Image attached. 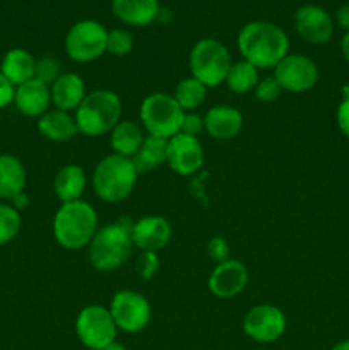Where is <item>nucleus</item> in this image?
<instances>
[{
    "mask_svg": "<svg viewBox=\"0 0 349 350\" xmlns=\"http://www.w3.org/2000/svg\"><path fill=\"white\" fill-rule=\"evenodd\" d=\"M38 130L44 139L51 142H65L77 135L79 129L74 116L68 115L62 109H48L43 116L38 120Z\"/></svg>",
    "mask_w": 349,
    "mask_h": 350,
    "instance_id": "obj_21",
    "label": "nucleus"
},
{
    "mask_svg": "<svg viewBox=\"0 0 349 350\" xmlns=\"http://www.w3.org/2000/svg\"><path fill=\"white\" fill-rule=\"evenodd\" d=\"M205 132L218 140L235 139L243 126V115L233 106H214L204 116Z\"/></svg>",
    "mask_w": 349,
    "mask_h": 350,
    "instance_id": "obj_18",
    "label": "nucleus"
},
{
    "mask_svg": "<svg viewBox=\"0 0 349 350\" xmlns=\"http://www.w3.org/2000/svg\"><path fill=\"white\" fill-rule=\"evenodd\" d=\"M108 31L96 21H79L68 29L65 36V51L68 57L79 64L96 60L106 51Z\"/></svg>",
    "mask_w": 349,
    "mask_h": 350,
    "instance_id": "obj_8",
    "label": "nucleus"
},
{
    "mask_svg": "<svg viewBox=\"0 0 349 350\" xmlns=\"http://www.w3.org/2000/svg\"><path fill=\"white\" fill-rule=\"evenodd\" d=\"M185 111L177 99L166 92H154L140 105V122L147 133L153 137L170 140L180 133Z\"/></svg>",
    "mask_w": 349,
    "mask_h": 350,
    "instance_id": "obj_7",
    "label": "nucleus"
},
{
    "mask_svg": "<svg viewBox=\"0 0 349 350\" xmlns=\"http://www.w3.org/2000/svg\"><path fill=\"white\" fill-rule=\"evenodd\" d=\"M335 21H337V24L342 29L349 31V3L339 7L337 12H335Z\"/></svg>",
    "mask_w": 349,
    "mask_h": 350,
    "instance_id": "obj_38",
    "label": "nucleus"
},
{
    "mask_svg": "<svg viewBox=\"0 0 349 350\" xmlns=\"http://www.w3.org/2000/svg\"><path fill=\"white\" fill-rule=\"evenodd\" d=\"M226 84L236 94H245V92L253 91L259 84V68L253 67L246 60L233 64L226 77Z\"/></svg>",
    "mask_w": 349,
    "mask_h": 350,
    "instance_id": "obj_27",
    "label": "nucleus"
},
{
    "mask_svg": "<svg viewBox=\"0 0 349 350\" xmlns=\"http://www.w3.org/2000/svg\"><path fill=\"white\" fill-rule=\"evenodd\" d=\"M248 284V270L238 260H226L218 263L209 277V291L219 299H231L238 296Z\"/></svg>",
    "mask_w": 349,
    "mask_h": 350,
    "instance_id": "obj_15",
    "label": "nucleus"
},
{
    "mask_svg": "<svg viewBox=\"0 0 349 350\" xmlns=\"http://www.w3.org/2000/svg\"><path fill=\"white\" fill-rule=\"evenodd\" d=\"M34 65H36V60L29 51L23 50V48H12L3 55L2 64H0V74L17 88L34 77Z\"/></svg>",
    "mask_w": 349,
    "mask_h": 350,
    "instance_id": "obj_22",
    "label": "nucleus"
},
{
    "mask_svg": "<svg viewBox=\"0 0 349 350\" xmlns=\"http://www.w3.org/2000/svg\"><path fill=\"white\" fill-rule=\"evenodd\" d=\"M281 91H283V88H281L279 82H277L272 75V77H266L262 79V81H259L257 88L253 89V94H255V98L259 99V101L272 103L279 98Z\"/></svg>",
    "mask_w": 349,
    "mask_h": 350,
    "instance_id": "obj_32",
    "label": "nucleus"
},
{
    "mask_svg": "<svg viewBox=\"0 0 349 350\" xmlns=\"http://www.w3.org/2000/svg\"><path fill=\"white\" fill-rule=\"evenodd\" d=\"M113 14L130 26H147L159 16V0H112Z\"/></svg>",
    "mask_w": 349,
    "mask_h": 350,
    "instance_id": "obj_20",
    "label": "nucleus"
},
{
    "mask_svg": "<svg viewBox=\"0 0 349 350\" xmlns=\"http://www.w3.org/2000/svg\"><path fill=\"white\" fill-rule=\"evenodd\" d=\"M238 50L243 60L257 68L276 67L287 55L289 40L279 26L267 21H252L238 34Z\"/></svg>",
    "mask_w": 349,
    "mask_h": 350,
    "instance_id": "obj_1",
    "label": "nucleus"
},
{
    "mask_svg": "<svg viewBox=\"0 0 349 350\" xmlns=\"http://www.w3.org/2000/svg\"><path fill=\"white\" fill-rule=\"evenodd\" d=\"M26 187V170L21 159L10 154H0V198L10 200Z\"/></svg>",
    "mask_w": 349,
    "mask_h": 350,
    "instance_id": "obj_23",
    "label": "nucleus"
},
{
    "mask_svg": "<svg viewBox=\"0 0 349 350\" xmlns=\"http://www.w3.org/2000/svg\"><path fill=\"white\" fill-rule=\"evenodd\" d=\"M50 92L51 103L55 105V108L67 113L72 111V109H77L81 103L84 101L86 96H88L84 81L77 74H72V72L62 74L50 85Z\"/></svg>",
    "mask_w": 349,
    "mask_h": 350,
    "instance_id": "obj_19",
    "label": "nucleus"
},
{
    "mask_svg": "<svg viewBox=\"0 0 349 350\" xmlns=\"http://www.w3.org/2000/svg\"><path fill=\"white\" fill-rule=\"evenodd\" d=\"M53 188L62 204L81 200V195L86 188V173L77 164H67L57 173L53 181Z\"/></svg>",
    "mask_w": 349,
    "mask_h": 350,
    "instance_id": "obj_24",
    "label": "nucleus"
},
{
    "mask_svg": "<svg viewBox=\"0 0 349 350\" xmlns=\"http://www.w3.org/2000/svg\"><path fill=\"white\" fill-rule=\"evenodd\" d=\"M137 176L139 173L132 159L118 156V154H109L103 157L96 166L94 174H92V187L103 202L116 204V202L125 200L132 193Z\"/></svg>",
    "mask_w": 349,
    "mask_h": 350,
    "instance_id": "obj_5",
    "label": "nucleus"
},
{
    "mask_svg": "<svg viewBox=\"0 0 349 350\" xmlns=\"http://www.w3.org/2000/svg\"><path fill=\"white\" fill-rule=\"evenodd\" d=\"M103 350H127L125 347H123V345L122 344H118V342H112V344H109V345H106V347L105 349H103Z\"/></svg>",
    "mask_w": 349,
    "mask_h": 350,
    "instance_id": "obj_41",
    "label": "nucleus"
},
{
    "mask_svg": "<svg viewBox=\"0 0 349 350\" xmlns=\"http://www.w3.org/2000/svg\"><path fill=\"white\" fill-rule=\"evenodd\" d=\"M132 224L123 217L98 229L89 243V262L99 272H112L132 255Z\"/></svg>",
    "mask_w": 349,
    "mask_h": 350,
    "instance_id": "obj_2",
    "label": "nucleus"
},
{
    "mask_svg": "<svg viewBox=\"0 0 349 350\" xmlns=\"http://www.w3.org/2000/svg\"><path fill=\"white\" fill-rule=\"evenodd\" d=\"M168 157V140L159 137L147 135L144 137V142L135 156L132 157V163L135 166L137 173H147V171L156 170L157 166L166 163Z\"/></svg>",
    "mask_w": 349,
    "mask_h": 350,
    "instance_id": "obj_26",
    "label": "nucleus"
},
{
    "mask_svg": "<svg viewBox=\"0 0 349 350\" xmlns=\"http://www.w3.org/2000/svg\"><path fill=\"white\" fill-rule=\"evenodd\" d=\"M337 125L341 132L349 139V96L342 99L337 108Z\"/></svg>",
    "mask_w": 349,
    "mask_h": 350,
    "instance_id": "obj_37",
    "label": "nucleus"
},
{
    "mask_svg": "<svg viewBox=\"0 0 349 350\" xmlns=\"http://www.w3.org/2000/svg\"><path fill=\"white\" fill-rule=\"evenodd\" d=\"M122 116V101L118 94L108 89L89 92L75 109V123L79 132L88 137H99L112 132Z\"/></svg>",
    "mask_w": 349,
    "mask_h": 350,
    "instance_id": "obj_4",
    "label": "nucleus"
},
{
    "mask_svg": "<svg viewBox=\"0 0 349 350\" xmlns=\"http://www.w3.org/2000/svg\"><path fill=\"white\" fill-rule=\"evenodd\" d=\"M294 29L307 43L325 44L334 34V23L322 7L308 3L294 14Z\"/></svg>",
    "mask_w": 349,
    "mask_h": 350,
    "instance_id": "obj_14",
    "label": "nucleus"
},
{
    "mask_svg": "<svg viewBox=\"0 0 349 350\" xmlns=\"http://www.w3.org/2000/svg\"><path fill=\"white\" fill-rule=\"evenodd\" d=\"M274 79L284 91L305 92L317 84L318 68L315 62L305 55L287 53L274 67Z\"/></svg>",
    "mask_w": 349,
    "mask_h": 350,
    "instance_id": "obj_12",
    "label": "nucleus"
},
{
    "mask_svg": "<svg viewBox=\"0 0 349 350\" xmlns=\"http://www.w3.org/2000/svg\"><path fill=\"white\" fill-rule=\"evenodd\" d=\"M188 62L192 77L202 82L205 88H216L224 82L233 65L228 48L214 38L198 40L192 48Z\"/></svg>",
    "mask_w": 349,
    "mask_h": 350,
    "instance_id": "obj_6",
    "label": "nucleus"
},
{
    "mask_svg": "<svg viewBox=\"0 0 349 350\" xmlns=\"http://www.w3.org/2000/svg\"><path fill=\"white\" fill-rule=\"evenodd\" d=\"M51 103V92L50 85L43 84V82L31 79V81L24 82V84L17 85L16 94H14V105L19 109L23 115L36 118V116H43L48 111Z\"/></svg>",
    "mask_w": 349,
    "mask_h": 350,
    "instance_id": "obj_17",
    "label": "nucleus"
},
{
    "mask_svg": "<svg viewBox=\"0 0 349 350\" xmlns=\"http://www.w3.org/2000/svg\"><path fill=\"white\" fill-rule=\"evenodd\" d=\"M205 89L207 88L195 77L181 79L174 88L173 98L185 113H190L192 109H197L204 103Z\"/></svg>",
    "mask_w": 349,
    "mask_h": 350,
    "instance_id": "obj_28",
    "label": "nucleus"
},
{
    "mask_svg": "<svg viewBox=\"0 0 349 350\" xmlns=\"http://www.w3.org/2000/svg\"><path fill=\"white\" fill-rule=\"evenodd\" d=\"M159 269V260H157L156 253L153 252H142V255L137 260V270H139V275L144 280L154 277V273Z\"/></svg>",
    "mask_w": 349,
    "mask_h": 350,
    "instance_id": "obj_33",
    "label": "nucleus"
},
{
    "mask_svg": "<svg viewBox=\"0 0 349 350\" xmlns=\"http://www.w3.org/2000/svg\"><path fill=\"white\" fill-rule=\"evenodd\" d=\"M21 215L19 211L10 204H0V246L9 245L17 238L21 231Z\"/></svg>",
    "mask_w": 349,
    "mask_h": 350,
    "instance_id": "obj_29",
    "label": "nucleus"
},
{
    "mask_svg": "<svg viewBox=\"0 0 349 350\" xmlns=\"http://www.w3.org/2000/svg\"><path fill=\"white\" fill-rule=\"evenodd\" d=\"M116 328L127 334L142 332L151 321V304L135 291H120L113 296L109 306Z\"/></svg>",
    "mask_w": 349,
    "mask_h": 350,
    "instance_id": "obj_10",
    "label": "nucleus"
},
{
    "mask_svg": "<svg viewBox=\"0 0 349 350\" xmlns=\"http://www.w3.org/2000/svg\"><path fill=\"white\" fill-rule=\"evenodd\" d=\"M166 164L181 176L197 173L204 164V149L197 137L177 133L168 140Z\"/></svg>",
    "mask_w": 349,
    "mask_h": 350,
    "instance_id": "obj_13",
    "label": "nucleus"
},
{
    "mask_svg": "<svg viewBox=\"0 0 349 350\" xmlns=\"http://www.w3.org/2000/svg\"><path fill=\"white\" fill-rule=\"evenodd\" d=\"M133 36L125 29H112L108 31L106 38V51L115 57H125L132 51Z\"/></svg>",
    "mask_w": 349,
    "mask_h": 350,
    "instance_id": "obj_30",
    "label": "nucleus"
},
{
    "mask_svg": "<svg viewBox=\"0 0 349 350\" xmlns=\"http://www.w3.org/2000/svg\"><path fill=\"white\" fill-rule=\"evenodd\" d=\"M286 330V317L272 304H259L248 310L243 318V332L259 344H270L283 337Z\"/></svg>",
    "mask_w": 349,
    "mask_h": 350,
    "instance_id": "obj_11",
    "label": "nucleus"
},
{
    "mask_svg": "<svg viewBox=\"0 0 349 350\" xmlns=\"http://www.w3.org/2000/svg\"><path fill=\"white\" fill-rule=\"evenodd\" d=\"M142 142V130L137 123L130 122V120H123V122L120 120L115 129L112 130V135H109V144H112V149L115 150L113 154L129 157V159L135 156Z\"/></svg>",
    "mask_w": 349,
    "mask_h": 350,
    "instance_id": "obj_25",
    "label": "nucleus"
},
{
    "mask_svg": "<svg viewBox=\"0 0 349 350\" xmlns=\"http://www.w3.org/2000/svg\"><path fill=\"white\" fill-rule=\"evenodd\" d=\"M14 94H16V85L0 74V109L7 108L10 103H14Z\"/></svg>",
    "mask_w": 349,
    "mask_h": 350,
    "instance_id": "obj_36",
    "label": "nucleus"
},
{
    "mask_svg": "<svg viewBox=\"0 0 349 350\" xmlns=\"http://www.w3.org/2000/svg\"><path fill=\"white\" fill-rule=\"evenodd\" d=\"M202 130H205L204 118L198 116L197 113H185L180 133H185V135H190V137H197L198 139Z\"/></svg>",
    "mask_w": 349,
    "mask_h": 350,
    "instance_id": "obj_34",
    "label": "nucleus"
},
{
    "mask_svg": "<svg viewBox=\"0 0 349 350\" xmlns=\"http://www.w3.org/2000/svg\"><path fill=\"white\" fill-rule=\"evenodd\" d=\"M10 202H12V207L16 208V211H21V208H26L27 205H29V197L26 195V191H21V193H17L16 197L10 198Z\"/></svg>",
    "mask_w": 349,
    "mask_h": 350,
    "instance_id": "obj_39",
    "label": "nucleus"
},
{
    "mask_svg": "<svg viewBox=\"0 0 349 350\" xmlns=\"http://www.w3.org/2000/svg\"><path fill=\"white\" fill-rule=\"evenodd\" d=\"M75 332L82 345L91 350H103L106 345L115 342L118 328L109 310L99 304H92L79 313Z\"/></svg>",
    "mask_w": 349,
    "mask_h": 350,
    "instance_id": "obj_9",
    "label": "nucleus"
},
{
    "mask_svg": "<svg viewBox=\"0 0 349 350\" xmlns=\"http://www.w3.org/2000/svg\"><path fill=\"white\" fill-rule=\"evenodd\" d=\"M60 64L57 58L53 57H41L36 60L34 65V77L36 81L43 82V84L51 85L58 77H60Z\"/></svg>",
    "mask_w": 349,
    "mask_h": 350,
    "instance_id": "obj_31",
    "label": "nucleus"
},
{
    "mask_svg": "<svg viewBox=\"0 0 349 350\" xmlns=\"http://www.w3.org/2000/svg\"><path fill=\"white\" fill-rule=\"evenodd\" d=\"M171 239V226L161 215H144L132 224V243L142 252L163 250Z\"/></svg>",
    "mask_w": 349,
    "mask_h": 350,
    "instance_id": "obj_16",
    "label": "nucleus"
},
{
    "mask_svg": "<svg viewBox=\"0 0 349 350\" xmlns=\"http://www.w3.org/2000/svg\"><path fill=\"white\" fill-rule=\"evenodd\" d=\"M98 231V214L84 200L62 204L53 217V236L65 250L89 246Z\"/></svg>",
    "mask_w": 349,
    "mask_h": 350,
    "instance_id": "obj_3",
    "label": "nucleus"
},
{
    "mask_svg": "<svg viewBox=\"0 0 349 350\" xmlns=\"http://www.w3.org/2000/svg\"><path fill=\"white\" fill-rule=\"evenodd\" d=\"M331 350H349V340H344V342H339L337 345H334Z\"/></svg>",
    "mask_w": 349,
    "mask_h": 350,
    "instance_id": "obj_42",
    "label": "nucleus"
},
{
    "mask_svg": "<svg viewBox=\"0 0 349 350\" xmlns=\"http://www.w3.org/2000/svg\"><path fill=\"white\" fill-rule=\"evenodd\" d=\"M341 50H342V55H344L346 60L349 62V31L344 34V38H342V41H341Z\"/></svg>",
    "mask_w": 349,
    "mask_h": 350,
    "instance_id": "obj_40",
    "label": "nucleus"
},
{
    "mask_svg": "<svg viewBox=\"0 0 349 350\" xmlns=\"http://www.w3.org/2000/svg\"><path fill=\"white\" fill-rule=\"evenodd\" d=\"M207 253L211 256L212 262L222 263L226 260H229V246L226 243V239L222 238H212L207 243Z\"/></svg>",
    "mask_w": 349,
    "mask_h": 350,
    "instance_id": "obj_35",
    "label": "nucleus"
}]
</instances>
